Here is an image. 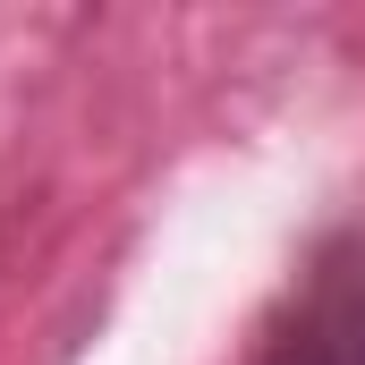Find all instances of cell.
<instances>
[{
  "label": "cell",
  "instance_id": "cell-1",
  "mask_svg": "<svg viewBox=\"0 0 365 365\" xmlns=\"http://www.w3.org/2000/svg\"><path fill=\"white\" fill-rule=\"evenodd\" d=\"M238 365H365V221L331 230L289 272Z\"/></svg>",
  "mask_w": 365,
  "mask_h": 365
}]
</instances>
